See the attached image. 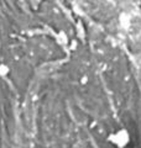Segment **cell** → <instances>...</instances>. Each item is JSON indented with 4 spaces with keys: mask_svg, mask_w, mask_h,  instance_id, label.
<instances>
[{
    "mask_svg": "<svg viewBox=\"0 0 141 148\" xmlns=\"http://www.w3.org/2000/svg\"><path fill=\"white\" fill-rule=\"evenodd\" d=\"M129 141V133L126 130H120L115 133H113V143L115 146H126Z\"/></svg>",
    "mask_w": 141,
    "mask_h": 148,
    "instance_id": "1",
    "label": "cell"
},
{
    "mask_svg": "<svg viewBox=\"0 0 141 148\" xmlns=\"http://www.w3.org/2000/svg\"><path fill=\"white\" fill-rule=\"evenodd\" d=\"M10 74V67L5 63H0V77L5 78Z\"/></svg>",
    "mask_w": 141,
    "mask_h": 148,
    "instance_id": "2",
    "label": "cell"
}]
</instances>
